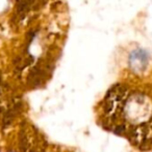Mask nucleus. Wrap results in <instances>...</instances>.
<instances>
[{"mask_svg": "<svg viewBox=\"0 0 152 152\" xmlns=\"http://www.w3.org/2000/svg\"><path fill=\"white\" fill-rule=\"evenodd\" d=\"M147 64V56L143 51H136L130 56V65L136 70H142Z\"/></svg>", "mask_w": 152, "mask_h": 152, "instance_id": "nucleus-1", "label": "nucleus"}]
</instances>
